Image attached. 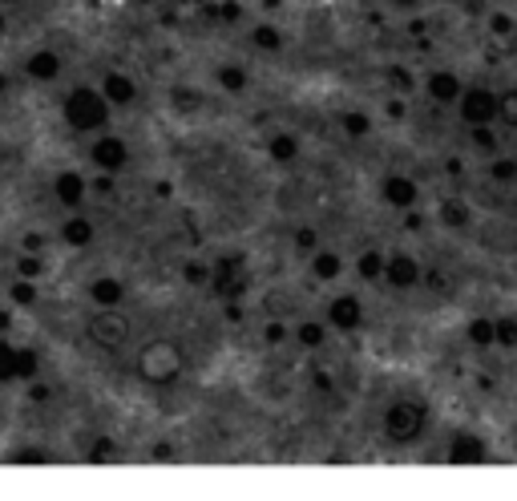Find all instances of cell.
Returning a JSON list of instances; mask_svg holds the SVG:
<instances>
[{
    "label": "cell",
    "instance_id": "obj_1",
    "mask_svg": "<svg viewBox=\"0 0 517 501\" xmlns=\"http://www.w3.org/2000/svg\"><path fill=\"white\" fill-rule=\"evenodd\" d=\"M61 117L73 133H106L114 106L106 101L101 85H73L61 97Z\"/></svg>",
    "mask_w": 517,
    "mask_h": 501
},
{
    "label": "cell",
    "instance_id": "obj_2",
    "mask_svg": "<svg viewBox=\"0 0 517 501\" xmlns=\"http://www.w3.org/2000/svg\"><path fill=\"white\" fill-rule=\"evenodd\" d=\"M380 429H384L388 445H416L424 437V429H429V408L416 396H396L392 405L384 408Z\"/></svg>",
    "mask_w": 517,
    "mask_h": 501
},
{
    "label": "cell",
    "instance_id": "obj_3",
    "mask_svg": "<svg viewBox=\"0 0 517 501\" xmlns=\"http://www.w3.org/2000/svg\"><path fill=\"white\" fill-rule=\"evenodd\" d=\"M133 372L154 388L178 384V376H182V348L174 340H149L138 352V360H133Z\"/></svg>",
    "mask_w": 517,
    "mask_h": 501
},
{
    "label": "cell",
    "instance_id": "obj_4",
    "mask_svg": "<svg viewBox=\"0 0 517 501\" xmlns=\"http://www.w3.org/2000/svg\"><path fill=\"white\" fill-rule=\"evenodd\" d=\"M130 319L122 316V308H97L93 316H89L85 324V340L93 343V348H101V352H117L125 340H130Z\"/></svg>",
    "mask_w": 517,
    "mask_h": 501
},
{
    "label": "cell",
    "instance_id": "obj_5",
    "mask_svg": "<svg viewBox=\"0 0 517 501\" xmlns=\"http://www.w3.org/2000/svg\"><path fill=\"white\" fill-rule=\"evenodd\" d=\"M461 122L464 125H493L497 122V93L485 85H469L461 93Z\"/></svg>",
    "mask_w": 517,
    "mask_h": 501
},
{
    "label": "cell",
    "instance_id": "obj_6",
    "mask_svg": "<svg viewBox=\"0 0 517 501\" xmlns=\"http://www.w3.org/2000/svg\"><path fill=\"white\" fill-rule=\"evenodd\" d=\"M211 287L219 291L222 299H238L246 291V267L243 255H219L211 263Z\"/></svg>",
    "mask_w": 517,
    "mask_h": 501
},
{
    "label": "cell",
    "instance_id": "obj_7",
    "mask_svg": "<svg viewBox=\"0 0 517 501\" xmlns=\"http://www.w3.org/2000/svg\"><path fill=\"white\" fill-rule=\"evenodd\" d=\"M89 162L97 170H106V174H117L130 162V141L117 138V133H97V141L89 146Z\"/></svg>",
    "mask_w": 517,
    "mask_h": 501
},
{
    "label": "cell",
    "instance_id": "obj_8",
    "mask_svg": "<svg viewBox=\"0 0 517 501\" xmlns=\"http://www.w3.org/2000/svg\"><path fill=\"white\" fill-rule=\"evenodd\" d=\"M445 461L448 465H481V461H489V445H485V437H477L473 429H461L448 437Z\"/></svg>",
    "mask_w": 517,
    "mask_h": 501
},
{
    "label": "cell",
    "instance_id": "obj_9",
    "mask_svg": "<svg viewBox=\"0 0 517 501\" xmlns=\"http://www.w3.org/2000/svg\"><path fill=\"white\" fill-rule=\"evenodd\" d=\"M380 198H384L392 211H416V203H421V186H416V178H408V174H384L380 178Z\"/></svg>",
    "mask_w": 517,
    "mask_h": 501
},
{
    "label": "cell",
    "instance_id": "obj_10",
    "mask_svg": "<svg viewBox=\"0 0 517 501\" xmlns=\"http://www.w3.org/2000/svg\"><path fill=\"white\" fill-rule=\"evenodd\" d=\"M384 283L396 291H412L416 283H424V267L408 255V251H392L388 255V267H384Z\"/></svg>",
    "mask_w": 517,
    "mask_h": 501
},
{
    "label": "cell",
    "instance_id": "obj_11",
    "mask_svg": "<svg viewBox=\"0 0 517 501\" xmlns=\"http://www.w3.org/2000/svg\"><path fill=\"white\" fill-rule=\"evenodd\" d=\"M327 327H335V332H359L364 327V303H359V295H335L332 303H327Z\"/></svg>",
    "mask_w": 517,
    "mask_h": 501
},
{
    "label": "cell",
    "instance_id": "obj_12",
    "mask_svg": "<svg viewBox=\"0 0 517 501\" xmlns=\"http://www.w3.org/2000/svg\"><path fill=\"white\" fill-rule=\"evenodd\" d=\"M53 194H57V203H61L65 211H77V206L85 203V194H89V178L81 174V170H57Z\"/></svg>",
    "mask_w": 517,
    "mask_h": 501
},
{
    "label": "cell",
    "instance_id": "obj_13",
    "mask_svg": "<svg viewBox=\"0 0 517 501\" xmlns=\"http://www.w3.org/2000/svg\"><path fill=\"white\" fill-rule=\"evenodd\" d=\"M65 73V61L57 49H33V53L25 57V77L36 81V85H49V81H57Z\"/></svg>",
    "mask_w": 517,
    "mask_h": 501
},
{
    "label": "cell",
    "instance_id": "obj_14",
    "mask_svg": "<svg viewBox=\"0 0 517 501\" xmlns=\"http://www.w3.org/2000/svg\"><path fill=\"white\" fill-rule=\"evenodd\" d=\"M101 93H106V101L114 109H125V106L138 101V81H133L130 73H122V69H106V73H101Z\"/></svg>",
    "mask_w": 517,
    "mask_h": 501
},
{
    "label": "cell",
    "instance_id": "obj_15",
    "mask_svg": "<svg viewBox=\"0 0 517 501\" xmlns=\"http://www.w3.org/2000/svg\"><path fill=\"white\" fill-rule=\"evenodd\" d=\"M424 89H429V97L437 101V106H453V101H461V93H464L461 77H456L453 69H432L429 77H424Z\"/></svg>",
    "mask_w": 517,
    "mask_h": 501
},
{
    "label": "cell",
    "instance_id": "obj_16",
    "mask_svg": "<svg viewBox=\"0 0 517 501\" xmlns=\"http://www.w3.org/2000/svg\"><path fill=\"white\" fill-rule=\"evenodd\" d=\"M130 287H125L117 275H97L89 279V299H93V308H122Z\"/></svg>",
    "mask_w": 517,
    "mask_h": 501
},
{
    "label": "cell",
    "instance_id": "obj_17",
    "mask_svg": "<svg viewBox=\"0 0 517 501\" xmlns=\"http://www.w3.org/2000/svg\"><path fill=\"white\" fill-rule=\"evenodd\" d=\"M57 238H61L65 246H73V251H85V246H93L97 227H93V219H85V214H69V219L57 227Z\"/></svg>",
    "mask_w": 517,
    "mask_h": 501
},
{
    "label": "cell",
    "instance_id": "obj_18",
    "mask_svg": "<svg viewBox=\"0 0 517 501\" xmlns=\"http://www.w3.org/2000/svg\"><path fill=\"white\" fill-rule=\"evenodd\" d=\"M170 109L182 117H194L202 109V93L194 85H186V81H174V85H170Z\"/></svg>",
    "mask_w": 517,
    "mask_h": 501
},
{
    "label": "cell",
    "instance_id": "obj_19",
    "mask_svg": "<svg viewBox=\"0 0 517 501\" xmlns=\"http://www.w3.org/2000/svg\"><path fill=\"white\" fill-rule=\"evenodd\" d=\"M311 275H316L319 283H332L343 275V259L340 251H327V246H319L316 255H311Z\"/></svg>",
    "mask_w": 517,
    "mask_h": 501
},
{
    "label": "cell",
    "instance_id": "obj_20",
    "mask_svg": "<svg viewBox=\"0 0 517 501\" xmlns=\"http://www.w3.org/2000/svg\"><path fill=\"white\" fill-rule=\"evenodd\" d=\"M437 219L445 222V227H453V230H464L469 222H473V211H469L461 198H440V203H437Z\"/></svg>",
    "mask_w": 517,
    "mask_h": 501
},
{
    "label": "cell",
    "instance_id": "obj_21",
    "mask_svg": "<svg viewBox=\"0 0 517 501\" xmlns=\"http://www.w3.org/2000/svg\"><path fill=\"white\" fill-rule=\"evenodd\" d=\"M384 267H388V255L380 251V246H368L364 255L356 259V275L364 283H376V279H384Z\"/></svg>",
    "mask_w": 517,
    "mask_h": 501
},
{
    "label": "cell",
    "instance_id": "obj_22",
    "mask_svg": "<svg viewBox=\"0 0 517 501\" xmlns=\"http://www.w3.org/2000/svg\"><path fill=\"white\" fill-rule=\"evenodd\" d=\"M464 340L473 343V348H493L497 343V319H485V316L469 319L464 324Z\"/></svg>",
    "mask_w": 517,
    "mask_h": 501
},
{
    "label": "cell",
    "instance_id": "obj_23",
    "mask_svg": "<svg viewBox=\"0 0 517 501\" xmlns=\"http://www.w3.org/2000/svg\"><path fill=\"white\" fill-rule=\"evenodd\" d=\"M267 158L279 162V166H291V162L299 158V138L295 133H275V138L267 141Z\"/></svg>",
    "mask_w": 517,
    "mask_h": 501
},
{
    "label": "cell",
    "instance_id": "obj_24",
    "mask_svg": "<svg viewBox=\"0 0 517 501\" xmlns=\"http://www.w3.org/2000/svg\"><path fill=\"white\" fill-rule=\"evenodd\" d=\"M291 340H295L299 348H307V352H316V348H324L327 327L319 324V319H303V324L295 327V335H291Z\"/></svg>",
    "mask_w": 517,
    "mask_h": 501
},
{
    "label": "cell",
    "instance_id": "obj_25",
    "mask_svg": "<svg viewBox=\"0 0 517 501\" xmlns=\"http://www.w3.org/2000/svg\"><path fill=\"white\" fill-rule=\"evenodd\" d=\"M251 44L259 49V53L271 57V53H279V49H283V33H279L275 25H267V20H263V25H254V28H251Z\"/></svg>",
    "mask_w": 517,
    "mask_h": 501
},
{
    "label": "cell",
    "instance_id": "obj_26",
    "mask_svg": "<svg viewBox=\"0 0 517 501\" xmlns=\"http://www.w3.org/2000/svg\"><path fill=\"white\" fill-rule=\"evenodd\" d=\"M202 17L219 20V25H238V20H243V0H219V4H206Z\"/></svg>",
    "mask_w": 517,
    "mask_h": 501
},
{
    "label": "cell",
    "instance_id": "obj_27",
    "mask_svg": "<svg viewBox=\"0 0 517 501\" xmlns=\"http://www.w3.org/2000/svg\"><path fill=\"white\" fill-rule=\"evenodd\" d=\"M36 299H41V291H36V279H12L9 283V303L12 308H36Z\"/></svg>",
    "mask_w": 517,
    "mask_h": 501
},
{
    "label": "cell",
    "instance_id": "obj_28",
    "mask_svg": "<svg viewBox=\"0 0 517 501\" xmlns=\"http://www.w3.org/2000/svg\"><path fill=\"white\" fill-rule=\"evenodd\" d=\"M214 81H219L222 93H243L251 77H246L243 65H219V69H214Z\"/></svg>",
    "mask_w": 517,
    "mask_h": 501
},
{
    "label": "cell",
    "instance_id": "obj_29",
    "mask_svg": "<svg viewBox=\"0 0 517 501\" xmlns=\"http://www.w3.org/2000/svg\"><path fill=\"white\" fill-rule=\"evenodd\" d=\"M340 125H343L348 138H368V133H372V114H368V109H343Z\"/></svg>",
    "mask_w": 517,
    "mask_h": 501
},
{
    "label": "cell",
    "instance_id": "obj_30",
    "mask_svg": "<svg viewBox=\"0 0 517 501\" xmlns=\"http://www.w3.org/2000/svg\"><path fill=\"white\" fill-rule=\"evenodd\" d=\"M384 81L392 85L396 97H408L412 89H416V77H412L408 65H388V69H384Z\"/></svg>",
    "mask_w": 517,
    "mask_h": 501
},
{
    "label": "cell",
    "instance_id": "obj_31",
    "mask_svg": "<svg viewBox=\"0 0 517 501\" xmlns=\"http://www.w3.org/2000/svg\"><path fill=\"white\" fill-rule=\"evenodd\" d=\"M497 122L505 125V130H517V85H509L497 93Z\"/></svg>",
    "mask_w": 517,
    "mask_h": 501
},
{
    "label": "cell",
    "instance_id": "obj_32",
    "mask_svg": "<svg viewBox=\"0 0 517 501\" xmlns=\"http://www.w3.org/2000/svg\"><path fill=\"white\" fill-rule=\"evenodd\" d=\"M182 283H186V287H211V263H202V259H186V263H182Z\"/></svg>",
    "mask_w": 517,
    "mask_h": 501
},
{
    "label": "cell",
    "instance_id": "obj_33",
    "mask_svg": "<svg viewBox=\"0 0 517 501\" xmlns=\"http://www.w3.org/2000/svg\"><path fill=\"white\" fill-rule=\"evenodd\" d=\"M12 380H17V343L0 335V384H12Z\"/></svg>",
    "mask_w": 517,
    "mask_h": 501
},
{
    "label": "cell",
    "instance_id": "obj_34",
    "mask_svg": "<svg viewBox=\"0 0 517 501\" xmlns=\"http://www.w3.org/2000/svg\"><path fill=\"white\" fill-rule=\"evenodd\" d=\"M41 376V356L33 348H17V380H36Z\"/></svg>",
    "mask_w": 517,
    "mask_h": 501
},
{
    "label": "cell",
    "instance_id": "obj_35",
    "mask_svg": "<svg viewBox=\"0 0 517 501\" xmlns=\"http://www.w3.org/2000/svg\"><path fill=\"white\" fill-rule=\"evenodd\" d=\"M469 141H473V149H481V154H497V133H493V125H469Z\"/></svg>",
    "mask_w": 517,
    "mask_h": 501
},
{
    "label": "cell",
    "instance_id": "obj_36",
    "mask_svg": "<svg viewBox=\"0 0 517 501\" xmlns=\"http://www.w3.org/2000/svg\"><path fill=\"white\" fill-rule=\"evenodd\" d=\"M291 246H295L299 255H316V251H319V230L316 227H299L295 235H291Z\"/></svg>",
    "mask_w": 517,
    "mask_h": 501
},
{
    "label": "cell",
    "instance_id": "obj_37",
    "mask_svg": "<svg viewBox=\"0 0 517 501\" xmlns=\"http://www.w3.org/2000/svg\"><path fill=\"white\" fill-rule=\"evenodd\" d=\"M114 453H117V440H114V437H97L93 445H89L85 461H89V465H101V461H109Z\"/></svg>",
    "mask_w": 517,
    "mask_h": 501
},
{
    "label": "cell",
    "instance_id": "obj_38",
    "mask_svg": "<svg viewBox=\"0 0 517 501\" xmlns=\"http://www.w3.org/2000/svg\"><path fill=\"white\" fill-rule=\"evenodd\" d=\"M489 33H493V36H501V41H513L517 20L509 17V12H493V17H489Z\"/></svg>",
    "mask_w": 517,
    "mask_h": 501
},
{
    "label": "cell",
    "instance_id": "obj_39",
    "mask_svg": "<svg viewBox=\"0 0 517 501\" xmlns=\"http://www.w3.org/2000/svg\"><path fill=\"white\" fill-rule=\"evenodd\" d=\"M291 335H295V332H291L283 319H271V324L263 327V343H267V348H279V343H287Z\"/></svg>",
    "mask_w": 517,
    "mask_h": 501
},
{
    "label": "cell",
    "instance_id": "obj_40",
    "mask_svg": "<svg viewBox=\"0 0 517 501\" xmlns=\"http://www.w3.org/2000/svg\"><path fill=\"white\" fill-rule=\"evenodd\" d=\"M17 275H20V279H41V275H44V259L41 255H28V251H25V255L17 259Z\"/></svg>",
    "mask_w": 517,
    "mask_h": 501
},
{
    "label": "cell",
    "instance_id": "obj_41",
    "mask_svg": "<svg viewBox=\"0 0 517 501\" xmlns=\"http://www.w3.org/2000/svg\"><path fill=\"white\" fill-rule=\"evenodd\" d=\"M489 178L493 182H517V162L513 158H493V166H489Z\"/></svg>",
    "mask_w": 517,
    "mask_h": 501
},
{
    "label": "cell",
    "instance_id": "obj_42",
    "mask_svg": "<svg viewBox=\"0 0 517 501\" xmlns=\"http://www.w3.org/2000/svg\"><path fill=\"white\" fill-rule=\"evenodd\" d=\"M497 343H501V348H517V316H501L497 319Z\"/></svg>",
    "mask_w": 517,
    "mask_h": 501
},
{
    "label": "cell",
    "instance_id": "obj_43",
    "mask_svg": "<svg viewBox=\"0 0 517 501\" xmlns=\"http://www.w3.org/2000/svg\"><path fill=\"white\" fill-rule=\"evenodd\" d=\"M12 461H20V465H44V461H49V453H44V448H36V445H25V448H17V453H12Z\"/></svg>",
    "mask_w": 517,
    "mask_h": 501
},
{
    "label": "cell",
    "instance_id": "obj_44",
    "mask_svg": "<svg viewBox=\"0 0 517 501\" xmlns=\"http://www.w3.org/2000/svg\"><path fill=\"white\" fill-rule=\"evenodd\" d=\"M44 246H49V238H44L41 230H25V235H20V251H28V255H41Z\"/></svg>",
    "mask_w": 517,
    "mask_h": 501
},
{
    "label": "cell",
    "instance_id": "obj_45",
    "mask_svg": "<svg viewBox=\"0 0 517 501\" xmlns=\"http://www.w3.org/2000/svg\"><path fill=\"white\" fill-rule=\"evenodd\" d=\"M49 396H53V392H49V384H41V380H28V392H25L28 405L41 408V405H49Z\"/></svg>",
    "mask_w": 517,
    "mask_h": 501
},
{
    "label": "cell",
    "instance_id": "obj_46",
    "mask_svg": "<svg viewBox=\"0 0 517 501\" xmlns=\"http://www.w3.org/2000/svg\"><path fill=\"white\" fill-rule=\"evenodd\" d=\"M311 388H316V392H335V376L327 368H311Z\"/></svg>",
    "mask_w": 517,
    "mask_h": 501
},
{
    "label": "cell",
    "instance_id": "obj_47",
    "mask_svg": "<svg viewBox=\"0 0 517 501\" xmlns=\"http://www.w3.org/2000/svg\"><path fill=\"white\" fill-rule=\"evenodd\" d=\"M89 190L97 194V198H109V194L117 190V182H114V174H106V170H101V178H93V182H89Z\"/></svg>",
    "mask_w": 517,
    "mask_h": 501
},
{
    "label": "cell",
    "instance_id": "obj_48",
    "mask_svg": "<svg viewBox=\"0 0 517 501\" xmlns=\"http://www.w3.org/2000/svg\"><path fill=\"white\" fill-rule=\"evenodd\" d=\"M424 287H429V291H448V275L440 271V267H429V271H424Z\"/></svg>",
    "mask_w": 517,
    "mask_h": 501
},
{
    "label": "cell",
    "instance_id": "obj_49",
    "mask_svg": "<svg viewBox=\"0 0 517 501\" xmlns=\"http://www.w3.org/2000/svg\"><path fill=\"white\" fill-rule=\"evenodd\" d=\"M384 114L392 117V122H404V114H408V106H404V97H388V106Z\"/></svg>",
    "mask_w": 517,
    "mask_h": 501
},
{
    "label": "cell",
    "instance_id": "obj_50",
    "mask_svg": "<svg viewBox=\"0 0 517 501\" xmlns=\"http://www.w3.org/2000/svg\"><path fill=\"white\" fill-rule=\"evenodd\" d=\"M222 303H227V308H222V316H227L230 324H243V303H238V299H222Z\"/></svg>",
    "mask_w": 517,
    "mask_h": 501
},
{
    "label": "cell",
    "instance_id": "obj_51",
    "mask_svg": "<svg viewBox=\"0 0 517 501\" xmlns=\"http://www.w3.org/2000/svg\"><path fill=\"white\" fill-rule=\"evenodd\" d=\"M149 457H154V461H170V457H174V445H170V440H158V445L149 448Z\"/></svg>",
    "mask_w": 517,
    "mask_h": 501
},
{
    "label": "cell",
    "instance_id": "obj_52",
    "mask_svg": "<svg viewBox=\"0 0 517 501\" xmlns=\"http://www.w3.org/2000/svg\"><path fill=\"white\" fill-rule=\"evenodd\" d=\"M424 227V214L421 211H404V230H421Z\"/></svg>",
    "mask_w": 517,
    "mask_h": 501
},
{
    "label": "cell",
    "instance_id": "obj_53",
    "mask_svg": "<svg viewBox=\"0 0 517 501\" xmlns=\"http://www.w3.org/2000/svg\"><path fill=\"white\" fill-rule=\"evenodd\" d=\"M154 194H158V198H170V194H174V182H170V178H158V182H154Z\"/></svg>",
    "mask_w": 517,
    "mask_h": 501
},
{
    "label": "cell",
    "instance_id": "obj_54",
    "mask_svg": "<svg viewBox=\"0 0 517 501\" xmlns=\"http://www.w3.org/2000/svg\"><path fill=\"white\" fill-rule=\"evenodd\" d=\"M12 327V308H0V335Z\"/></svg>",
    "mask_w": 517,
    "mask_h": 501
},
{
    "label": "cell",
    "instance_id": "obj_55",
    "mask_svg": "<svg viewBox=\"0 0 517 501\" xmlns=\"http://www.w3.org/2000/svg\"><path fill=\"white\" fill-rule=\"evenodd\" d=\"M408 33H412V36H416V41H421V36H424V33H429V25H424V20H412V25H408Z\"/></svg>",
    "mask_w": 517,
    "mask_h": 501
},
{
    "label": "cell",
    "instance_id": "obj_56",
    "mask_svg": "<svg viewBox=\"0 0 517 501\" xmlns=\"http://www.w3.org/2000/svg\"><path fill=\"white\" fill-rule=\"evenodd\" d=\"M158 20H162V25H178V12H174V9H166Z\"/></svg>",
    "mask_w": 517,
    "mask_h": 501
},
{
    "label": "cell",
    "instance_id": "obj_57",
    "mask_svg": "<svg viewBox=\"0 0 517 501\" xmlns=\"http://www.w3.org/2000/svg\"><path fill=\"white\" fill-rule=\"evenodd\" d=\"M396 9H416V4H421V0H392Z\"/></svg>",
    "mask_w": 517,
    "mask_h": 501
},
{
    "label": "cell",
    "instance_id": "obj_58",
    "mask_svg": "<svg viewBox=\"0 0 517 501\" xmlns=\"http://www.w3.org/2000/svg\"><path fill=\"white\" fill-rule=\"evenodd\" d=\"M9 33V17H4V4H0V36Z\"/></svg>",
    "mask_w": 517,
    "mask_h": 501
},
{
    "label": "cell",
    "instance_id": "obj_59",
    "mask_svg": "<svg viewBox=\"0 0 517 501\" xmlns=\"http://www.w3.org/2000/svg\"><path fill=\"white\" fill-rule=\"evenodd\" d=\"M4 93H9V73L0 69V97H4Z\"/></svg>",
    "mask_w": 517,
    "mask_h": 501
},
{
    "label": "cell",
    "instance_id": "obj_60",
    "mask_svg": "<svg viewBox=\"0 0 517 501\" xmlns=\"http://www.w3.org/2000/svg\"><path fill=\"white\" fill-rule=\"evenodd\" d=\"M194 9H206V4H214V0H190Z\"/></svg>",
    "mask_w": 517,
    "mask_h": 501
},
{
    "label": "cell",
    "instance_id": "obj_61",
    "mask_svg": "<svg viewBox=\"0 0 517 501\" xmlns=\"http://www.w3.org/2000/svg\"><path fill=\"white\" fill-rule=\"evenodd\" d=\"M263 9L271 12V9H279V0H263Z\"/></svg>",
    "mask_w": 517,
    "mask_h": 501
},
{
    "label": "cell",
    "instance_id": "obj_62",
    "mask_svg": "<svg viewBox=\"0 0 517 501\" xmlns=\"http://www.w3.org/2000/svg\"><path fill=\"white\" fill-rule=\"evenodd\" d=\"M138 4H158V0H138Z\"/></svg>",
    "mask_w": 517,
    "mask_h": 501
},
{
    "label": "cell",
    "instance_id": "obj_63",
    "mask_svg": "<svg viewBox=\"0 0 517 501\" xmlns=\"http://www.w3.org/2000/svg\"><path fill=\"white\" fill-rule=\"evenodd\" d=\"M509 44H513V53H517V33H513V41H509Z\"/></svg>",
    "mask_w": 517,
    "mask_h": 501
},
{
    "label": "cell",
    "instance_id": "obj_64",
    "mask_svg": "<svg viewBox=\"0 0 517 501\" xmlns=\"http://www.w3.org/2000/svg\"><path fill=\"white\" fill-rule=\"evenodd\" d=\"M0 4H17V0H0Z\"/></svg>",
    "mask_w": 517,
    "mask_h": 501
}]
</instances>
